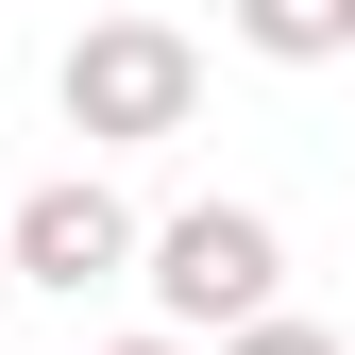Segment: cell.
<instances>
[{"mask_svg":"<svg viewBox=\"0 0 355 355\" xmlns=\"http://www.w3.org/2000/svg\"><path fill=\"white\" fill-rule=\"evenodd\" d=\"M0 304H17V237H0Z\"/></svg>","mask_w":355,"mask_h":355,"instance_id":"obj_7","label":"cell"},{"mask_svg":"<svg viewBox=\"0 0 355 355\" xmlns=\"http://www.w3.org/2000/svg\"><path fill=\"white\" fill-rule=\"evenodd\" d=\"M102 355H187V322H169V338H102Z\"/></svg>","mask_w":355,"mask_h":355,"instance_id":"obj_6","label":"cell"},{"mask_svg":"<svg viewBox=\"0 0 355 355\" xmlns=\"http://www.w3.org/2000/svg\"><path fill=\"white\" fill-rule=\"evenodd\" d=\"M237 51H271V68H338V51H355V0H237Z\"/></svg>","mask_w":355,"mask_h":355,"instance_id":"obj_4","label":"cell"},{"mask_svg":"<svg viewBox=\"0 0 355 355\" xmlns=\"http://www.w3.org/2000/svg\"><path fill=\"white\" fill-rule=\"evenodd\" d=\"M0 237H17V288H68V304L102 288V271H136V254H153V237H136V203H119L102 169H51Z\"/></svg>","mask_w":355,"mask_h":355,"instance_id":"obj_3","label":"cell"},{"mask_svg":"<svg viewBox=\"0 0 355 355\" xmlns=\"http://www.w3.org/2000/svg\"><path fill=\"white\" fill-rule=\"evenodd\" d=\"M51 102H68L85 153H153V136H187V119H203V51H187L169 17H85L68 68H51Z\"/></svg>","mask_w":355,"mask_h":355,"instance_id":"obj_1","label":"cell"},{"mask_svg":"<svg viewBox=\"0 0 355 355\" xmlns=\"http://www.w3.org/2000/svg\"><path fill=\"white\" fill-rule=\"evenodd\" d=\"M220 355H355V338H322V322H237Z\"/></svg>","mask_w":355,"mask_h":355,"instance_id":"obj_5","label":"cell"},{"mask_svg":"<svg viewBox=\"0 0 355 355\" xmlns=\"http://www.w3.org/2000/svg\"><path fill=\"white\" fill-rule=\"evenodd\" d=\"M136 288H153V322H187V338H237V322H271V288H288V237H271V203H187V220H153Z\"/></svg>","mask_w":355,"mask_h":355,"instance_id":"obj_2","label":"cell"}]
</instances>
